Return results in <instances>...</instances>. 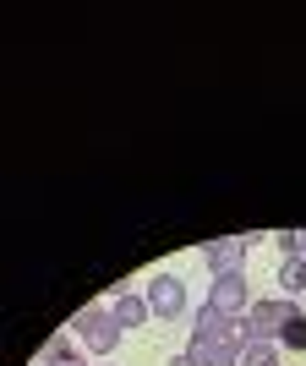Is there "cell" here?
<instances>
[{
    "label": "cell",
    "mask_w": 306,
    "mask_h": 366,
    "mask_svg": "<svg viewBox=\"0 0 306 366\" xmlns=\"http://www.w3.org/2000/svg\"><path fill=\"white\" fill-rule=\"evenodd\" d=\"M76 339H82V345H88L93 355H109L115 350V345H121V317H115V312H109V306H88V312H76Z\"/></svg>",
    "instance_id": "6da1fadb"
},
{
    "label": "cell",
    "mask_w": 306,
    "mask_h": 366,
    "mask_svg": "<svg viewBox=\"0 0 306 366\" xmlns=\"http://www.w3.org/2000/svg\"><path fill=\"white\" fill-rule=\"evenodd\" d=\"M290 312H295V301H285V295H274V301H252V312H246V339H268V345H279Z\"/></svg>",
    "instance_id": "7a4b0ae2"
},
{
    "label": "cell",
    "mask_w": 306,
    "mask_h": 366,
    "mask_svg": "<svg viewBox=\"0 0 306 366\" xmlns=\"http://www.w3.org/2000/svg\"><path fill=\"white\" fill-rule=\"evenodd\" d=\"M208 306H214V312H224V317H246V312H252V301H246V279H241V274L214 279V290H208Z\"/></svg>",
    "instance_id": "3957f363"
},
{
    "label": "cell",
    "mask_w": 306,
    "mask_h": 366,
    "mask_svg": "<svg viewBox=\"0 0 306 366\" xmlns=\"http://www.w3.org/2000/svg\"><path fill=\"white\" fill-rule=\"evenodd\" d=\"M148 306H153V317H181L186 312V285L175 274H159L148 285Z\"/></svg>",
    "instance_id": "277c9868"
},
{
    "label": "cell",
    "mask_w": 306,
    "mask_h": 366,
    "mask_svg": "<svg viewBox=\"0 0 306 366\" xmlns=\"http://www.w3.org/2000/svg\"><path fill=\"white\" fill-rule=\"evenodd\" d=\"M202 262L214 268V279L241 274V262H246V241H235V235H224V241H208V246H202Z\"/></svg>",
    "instance_id": "5b68a950"
},
{
    "label": "cell",
    "mask_w": 306,
    "mask_h": 366,
    "mask_svg": "<svg viewBox=\"0 0 306 366\" xmlns=\"http://www.w3.org/2000/svg\"><path fill=\"white\" fill-rule=\"evenodd\" d=\"M192 355L202 366H241V345L235 339H192Z\"/></svg>",
    "instance_id": "8992f818"
},
{
    "label": "cell",
    "mask_w": 306,
    "mask_h": 366,
    "mask_svg": "<svg viewBox=\"0 0 306 366\" xmlns=\"http://www.w3.org/2000/svg\"><path fill=\"white\" fill-rule=\"evenodd\" d=\"M109 312L121 317V328H142V322L153 317L148 295H137V290H121V295H115V306H109Z\"/></svg>",
    "instance_id": "52a82bcc"
},
{
    "label": "cell",
    "mask_w": 306,
    "mask_h": 366,
    "mask_svg": "<svg viewBox=\"0 0 306 366\" xmlns=\"http://www.w3.org/2000/svg\"><path fill=\"white\" fill-rule=\"evenodd\" d=\"M279 290H285V301L306 295V257H285V268H279Z\"/></svg>",
    "instance_id": "ba28073f"
},
{
    "label": "cell",
    "mask_w": 306,
    "mask_h": 366,
    "mask_svg": "<svg viewBox=\"0 0 306 366\" xmlns=\"http://www.w3.org/2000/svg\"><path fill=\"white\" fill-rule=\"evenodd\" d=\"M241 366H279V345H268V339H246V345H241Z\"/></svg>",
    "instance_id": "9c48e42d"
},
{
    "label": "cell",
    "mask_w": 306,
    "mask_h": 366,
    "mask_svg": "<svg viewBox=\"0 0 306 366\" xmlns=\"http://www.w3.org/2000/svg\"><path fill=\"white\" fill-rule=\"evenodd\" d=\"M279 345H290V350H306V312L295 306L290 322H285V334H279Z\"/></svg>",
    "instance_id": "30bf717a"
},
{
    "label": "cell",
    "mask_w": 306,
    "mask_h": 366,
    "mask_svg": "<svg viewBox=\"0 0 306 366\" xmlns=\"http://www.w3.org/2000/svg\"><path fill=\"white\" fill-rule=\"evenodd\" d=\"M61 355H71V339H66V334H55V339L44 345V361H61Z\"/></svg>",
    "instance_id": "8fae6325"
},
{
    "label": "cell",
    "mask_w": 306,
    "mask_h": 366,
    "mask_svg": "<svg viewBox=\"0 0 306 366\" xmlns=\"http://www.w3.org/2000/svg\"><path fill=\"white\" fill-rule=\"evenodd\" d=\"M49 366H88V361H82V355L71 350V355H61V361H49Z\"/></svg>",
    "instance_id": "7c38bea8"
},
{
    "label": "cell",
    "mask_w": 306,
    "mask_h": 366,
    "mask_svg": "<svg viewBox=\"0 0 306 366\" xmlns=\"http://www.w3.org/2000/svg\"><path fill=\"white\" fill-rule=\"evenodd\" d=\"M169 366H202V361H197V355H192V350H186V355H175V361H169Z\"/></svg>",
    "instance_id": "4fadbf2b"
},
{
    "label": "cell",
    "mask_w": 306,
    "mask_h": 366,
    "mask_svg": "<svg viewBox=\"0 0 306 366\" xmlns=\"http://www.w3.org/2000/svg\"><path fill=\"white\" fill-rule=\"evenodd\" d=\"M301 257H306V235H301Z\"/></svg>",
    "instance_id": "5bb4252c"
}]
</instances>
